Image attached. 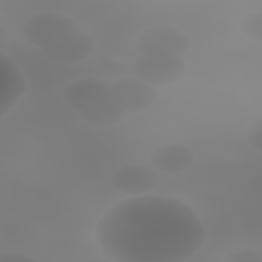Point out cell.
<instances>
[{
  "label": "cell",
  "mask_w": 262,
  "mask_h": 262,
  "mask_svg": "<svg viewBox=\"0 0 262 262\" xmlns=\"http://www.w3.org/2000/svg\"><path fill=\"white\" fill-rule=\"evenodd\" d=\"M25 82L15 63L0 55V114L3 116L24 94Z\"/></svg>",
  "instance_id": "cell-9"
},
{
  "label": "cell",
  "mask_w": 262,
  "mask_h": 262,
  "mask_svg": "<svg viewBox=\"0 0 262 262\" xmlns=\"http://www.w3.org/2000/svg\"><path fill=\"white\" fill-rule=\"evenodd\" d=\"M158 181L152 169L144 165L129 164L116 169L112 175L115 188L130 195H141L150 191Z\"/></svg>",
  "instance_id": "cell-7"
},
{
  "label": "cell",
  "mask_w": 262,
  "mask_h": 262,
  "mask_svg": "<svg viewBox=\"0 0 262 262\" xmlns=\"http://www.w3.org/2000/svg\"><path fill=\"white\" fill-rule=\"evenodd\" d=\"M41 50L52 61L75 63L88 58L92 54L94 41L87 33L77 29L61 40Z\"/></svg>",
  "instance_id": "cell-6"
},
{
  "label": "cell",
  "mask_w": 262,
  "mask_h": 262,
  "mask_svg": "<svg viewBox=\"0 0 262 262\" xmlns=\"http://www.w3.org/2000/svg\"><path fill=\"white\" fill-rule=\"evenodd\" d=\"M76 30L75 21L69 16L46 12L30 17L24 24L21 34L29 43L43 49Z\"/></svg>",
  "instance_id": "cell-2"
},
{
  "label": "cell",
  "mask_w": 262,
  "mask_h": 262,
  "mask_svg": "<svg viewBox=\"0 0 262 262\" xmlns=\"http://www.w3.org/2000/svg\"><path fill=\"white\" fill-rule=\"evenodd\" d=\"M227 260L231 262H260L262 261V257L255 251L241 250L231 253L227 257Z\"/></svg>",
  "instance_id": "cell-14"
},
{
  "label": "cell",
  "mask_w": 262,
  "mask_h": 262,
  "mask_svg": "<svg viewBox=\"0 0 262 262\" xmlns=\"http://www.w3.org/2000/svg\"><path fill=\"white\" fill-rule=\"evenodd\" d=\"M194 162L192 151L184 145L167 144L157 148L151 155L152 166L166 173H180L188 170Z\"/></svg>",
  "instance_id": "cell-10"
},
{
  "label": "cell",
  "mask_w": 262,
  "mask_h": 262,
  "mask_svg": "<svg viewBox=\"0 0 262 262\" xmlns=\"http://www.w3.org/2000/svg\"><path fill=\"white\" fill-rule=\"evenodd\" d=\"M95 235L117 262H181L199 251L206 230L184 202L139 195L112 205L98 219Z\"/></svg>",
  "instance_id": "cell-1"
},
{
  "label": "cell",
  "mask_w": 262,
  "mask_h": 262,
  "mask_svg": "<svg viewBox=\"0 0 262 262\" xmlns=\"http://www.w3.org/2000/svg\"><path fill=\"white\" fill-rule=\"evenodd\" d=\"M126 114L127 113L112 97L79 112L80 117L86 123L99 127L119 124L125 119Z\"/></svg>",
  "instance_id": "cell-11"
},
{
  "label": "cell",
  "mask_w": 262,
  "mask_h": 262,
  "mask_svg": "<svg viewBox=\"0 0 262 262\" xmlns=\"http://www.w3.org/2000/svg\"><path fill=\"white\" fill-rule=\"evenodd\" d=\"M141 55L181 57L189 49V39L180 30L171 27H152L137 38Z\"/></svg>",
  "instance_id": "cell-3"
},
{
  "label": "cell",
  "mask_w": 262,
  "mask_h": 262,
  "mask_svg": "<svg viewBox=\"0 0 262 262\" xmlns=\"http://www.w3.org/2000/svg\"><path fill=\"white\" fill-rule=\"evenodd\" d=\"M247 138L251 146L258 152H261L262 150V139H261L262 138V119L261 118L257 119L250 125L247 132Z\"/></svg>",
  "instance_id": "cell-13"
},
{
  "label": "cell",
  "mask_w": 262,
  "mask_h": 262,
  "mask_svg": "<svg viewBox=\"0 0 262 262\" xmlns=\"http://www.w3.org/2000/svg\"><path fill=\"white\" fill-rule=\"evenodd\" d=\"M242 32L252 40H262V13L254 12L243 18L241 23Z\"/></svg>",
  "instance_id": "cell-12"
},
{
  "label": "cell",
  "mask_w": 262,
  "mask_h": 262,
  "mask_svg": "<svg viewBox=\"0 0 262 262\" xmlns=\"http://www.w3.org/2000/svg\"><path fill=\"white\" fill-rule=\"evenodd\" d=\"M131 71L150 85L165 86L179 81L186 72V66L179 57L140 55L133 61Z\"/></svg>",
  "instance_id": "cell-4"
},
{
  "label": "cell",
  "mask_w": 262,
  "mask_h": 262,
  "mask_svg": "<svg viewBox=\"0 0 262 262\" xmlns=\"http://www.w3.org/2000/svg\"><path fill=\"white\" fill-rule=\"evenodd\" d=\"M63 97L72 110L81 112L111 97V84L101 79L84 78L70 84Z\"/></svg>",
  "instance_id": "cell-8"
},
{
  "label": "cell",
  "mask_w": 262,
  "mask_h": 262,
  "mask_svg": "<svg viewBox=\"0 0 262 262\" xmlns=\"http://www.w3.org/2000/svg\"><path fill=\"white\" fill-rule=\"evenodd\" d=\"M33 258L19 253H6L0 256V262H30Z\"/></svg>",
  "instance_id": "cell-15"
},
{
  "label": "cell",
  "mask_w": 262,
  "mask_h": 262,
  "mask_svg": "<svg viewBox=\"0 0 262 262\" xmlns=\"http://www.w3.org/2000/svg\"><path fill=\"white\" fill-rule=\"evenodd\" d=\"M111 97L126 113H137L151 106L158 93L152 85L137 77H123L111 83Z\"/></svg>",
  "instance_id": "cell-5"
}]
</instances>
